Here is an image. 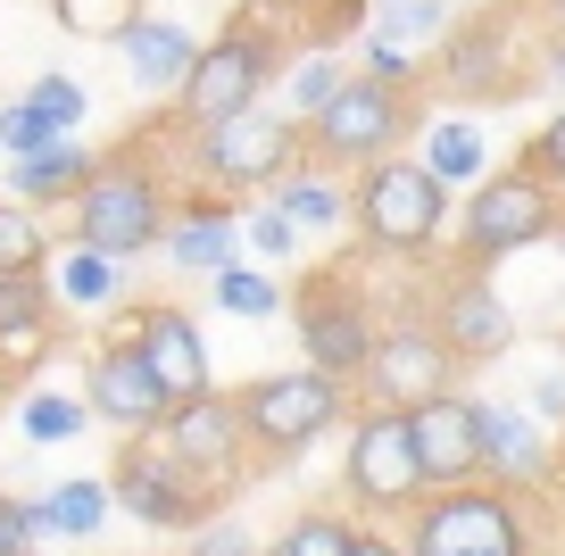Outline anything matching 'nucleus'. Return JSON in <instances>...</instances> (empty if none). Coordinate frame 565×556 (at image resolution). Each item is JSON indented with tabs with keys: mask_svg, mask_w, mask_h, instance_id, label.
Returning <instances> with one entry per match:
<instances>
[{
	"mask_svg": "<svg viewBox=\"0 0 565 556\" xmlns=\"http://www.w3.org/2000/svg\"><path fill=\"white\" fill-rule=\"evenodd\" d=\"M350 225L383 258H424L449 225V183H433L424 158H374L350 192Z\"/></svg>",
	"mask_w": 565,
	"mask_h": 556,
	"instance_id": "f257e3e1",
	"label": "nucleus"
},
{
	"mask_svg": "<svg viewBox=\"0 0 565 556\" xmlns=\"http://www.w3.org/2000/svg\"><path fill=\"white\" fill-rule=\"evenodd\" d=\"M167 192H159V174L134 167V158H108L100 174H92V192L75 200V242L100 249V258L134 266L150 258V249H167Z\"/></svg>",
	"mask_w": 565,
	"mask_h": 556,
	"instance_id": "f03ea898",
	"label": "nucleus"
},
{
	"mask_svg": "<svg viewBox=\"0 0 565 556\" xmlns=\"http://www.w3.org/2000/svg\"><path fill=\"white\" fill-rule=\"evenodd\" d=\"M548 233H557V183H541L532 167H508V174H491V183H475L466 209H458L466 266H499V258H515V249L548 242Z\"/></svg>",
	"mask_w": 565,
	"mask_h": 556,
	"instance_id": "7ed1b4c3",
	"label": "nucleus"
},
{
	"mask_svg": "<svg viewBox=\"0 0 565 556\" xmlns=\"http://www.w3.org/2000/svg\"><path fill=\"white\" fill-rule=\"evenodd\" d=\"M233 399H242L249 440L275 449V457H300V449H317L333 424H350V383H333L317 365H300V374H258V383L233 391Z\"/></svg>",
	"mask_w": 565,
	"mask_h": 556,
	"instance_id": "20e7f679",
	"label": "nucleus"
},
{
	"mask_svg": "<svg viewBox=\"0 0 565 556\" xmlns=\"http://www.w3.org/2000/svg\"><path fill=\"white\" fill-rule=\"evenodd\" d=\"M407 556H532L524 506L508 490H433L416 506V532H407Z\"/></svg>",
	"mask_w": 565,
	"mask_h": 556,
	"instance_id": "39448f33",
	"label": "nucleus"
},
{
	"mask_svg": "<svg viewBox=\"0 0 565 556\" xmlns=\"http://www.w3.org/2000/svg\"><path fill=\"white\" fill-rule=\"evenodd\" d=\"M108 490H117V506L134 523H150V532H200V523H209V499H216V482H200V473L167 449V432L125 440Z\"/></svg>",
	"mask_w": 565,
	"mask_h": 556,
	"instance_id": "423d86ee",
	"label": "nucleus"
},
{
	"mask_svg": "<svg viewBox=\"0 0 565 556\" xmlns=\"http://www.w3.org/2000/svg\"><path fill=\"white\" fill-rule=\"evenodd\" d=\"M341 482H350L358 506H424L433 482H424V457H416V424L399 407H366L350 416V457H341Z\"/></svg>",
	"mask_w": 565,
	"mask_h": 556,
	"instance_id": "0eeeda50",
	"label": "nucleus"
},
{
	"mask_svg": "<svg viewBox=\"0 0 565 556\" xmlns=\"http://www.w3.org/2000/svg\"><path fill=\"white\" fill-rule=\"evenodd\" d=\"M291 125L275 108H242L225 125H200V174L216 192H282L291 183Z\"/></svg>",
	"mask_w": 565,
	"mask_h": 556,
	"instance_id": "6e6552de",
	"label": "nucleus"
},
{
	"mask_svg": "<svg viewBox=\"0 0 565 556\" xmlns=\"http://www.w3.org/2000/svg\"><path fill=\"white\" fill-rule=\"evenodd\" d=\"M84 399H92V424H108L117 440H141V432H167L175 416V391L159 383V365L141 357L134 341H108L84 357Z\"/></svg>",
	"mask_w": 565,
	"mask_h": 556,
	"instance_id": "1a4fd4ad",
	"label": "nucleus"
},
{
	"mask_svg": "<svg viewBox=\"0 0 565 556\" xmlns=\"http://www.w3.org/2000/svg\"><path fill=\"white\" fill-rule=\"evenodd\" d=\"M399 133H407V92L374 84V75H350V84L333 92V108L308 117V141H317V158H333V167H374V158L399 150Z\"/></svg>",
	"mask_w": 565,
	"mask_h": 556,
	"instance_id": "9d476101",
	"label": "nucleus"
},
{
	"mask_svg": "<svg viewBox=\"0 0 565 556\" xmlns=\"http://www.w3.org/2000/svg\"><path fill=\"white\" fill-rule=\"evenodd\" d=\"M291 316H300V349H308V365H317V374H333V383H366L383 324L358 308L350 282H308V291L291 299Z\"/></svg>",
	"mask_w": 565,
	"mask_h": 556,
	"instance_id": "9b49d317",
	"label": "nucleus"
},
{
	"mask_svg": "<svg viewBox=\"0 0 565 556\" xmlns=\"http://www.w3.org/2000/svg\"><path fill=\"white\" fill-rule=\"evenodd\" d=\"M275 84V51H266L258 34H216L209 51H200V67L183 75V92H175V108L192 125H225V117H242V108H258V92Z\"/></svg>",
	"mask_w": 565,
	"mask_h": 556,
	"instance_id": "f8f14e48",
	"label": "nucleus"
},
{
	"mask_svg": "<svg viewBox=\"0 0 565 556\" xmlns=\"http://www.w3.org/2000/svg\"><path fill=\"white\" fill-rule=\"evenodd\" d=\"M449 374H458V357H449V341H441L433 324H391L383 341H374L366 399H374V407H399V416H416V407L449 399Z\"/></svg>",
	"mask_w": 565,
	"mask_h": 556,
	"instance_id": "ddd939ff",
	"label": "nucleus"
},
{
	"mask_svg": "<svg viewBox=\"0 0 565 556\" xmlns=\"http://www.w3.org/2000/svg\"><path fill=\"white\" fill-rule=\"evenodd\" d=\"M433 332L449 341V357H458V365H491V357H508V341H515V308L491 291V275H482V266H466V275L441 282Z\"/></svg>",
	"mask_w": 565,
	"mask_h": 556,
	"instance_id": "4468645a",
	"label": "nucleus"
},
{
	"mask_svg": "<svg viewBox=\"0 0 565 556\" xmlns=\"http://www.w3.org/2000/svg\"><path fill=\"white\" fill-rule=\"evenodd\" d=\"M117 341H134L141 357L159 365V383L175 391V399H209L216 391V365H209V341H200V324L183 308H167V299H150V308H134L117 324Z\"/></svg>",
	"mask_w": 565,
	"mask_h": 556,
	"instance_id": "2eb2a0df",
	"label": "nucleus"
},
{
	"mask_svg": "<svg viewBox=\"0 0 565 556\" xmlns=\"http://www.w3.org/2000/svg\"><path fill=\"white\" fill-rule=\"evenodd\" d=\"M416 457H424V482L433 490H466L482 473V399H466V391H449V399L416 407Z\"/></svg>",
	"mask_w": 565,
	"mask_h": 556,
	"instance_id": "dca6fc26",
	"label": "nucleus"
},
{
	"mask_svg": "<svg viewBox=\"0 0 565 556\" xmlns=\"http://www.w3.org/2000/svg\"><path fill=\"white\" fill-rule=\"evenodd\" d=\"M167 449H175L183 466L200 473V482H233V466H242V449H249L242 399H225V391H209V399H183L175 416H167Z\"/></svg>",
	"mask_w": 565,
	"mask_h": 556,
	"instance_id": "f3484780",
	"label": "nucleus"
},
{
	"mask_svg": "<svg viewBox=\"0 0 565 556\" xmlns=\"http://www.w3.org/2000/svg\"><path fill=\"white\" fill-rule=\"evenodd\" d=\"M441 75H449V92H466V100H508V92H515L508 25H499V18L458 25V34H449V51H441Z\"/></svg>",
	"mask_w": 565,
	"mask_h": 556,
	"instance_id": "a211bd4d",
	"label": "nucleus"
},
{
	"mask_svg": "<svg viewBox=\"0 0 565 556\" xmlns=\"http://www.w3.org/2000/svg\"><path fill=\"white\" fill-rule=\"evenodd\" d=\"M100 167H108V158L84 150V141L67 133V141H51V150H34V158H9V192H18L25 209H58V200L75 209V200L92 192V174H100Z\"/></svg>",
	"mask_w": 565,
	"mask_h": 556,
	"instance_id": "6ab92c4d",
	"label": "nucleus"
},
{
	"mask_svg": "<svg viewBox=\"0 0 565 556\" xmlns=\"http://www.w3.org/2000/svg\"><path fill=\"white\" fill-rule=\"evenodd\" d=\"M482 473H491V482H541V473H548V432H541V416L482 399Z\"/></svg>",
	"mask_w": 565,
	"mask_h": 556,
	"instance_id": "aec40b11",
	"label": "nucleus"
},
{
	"mask_svg": "<svg viewBox=\"0 0 565 556\" xmlns=\"http://www.w3.org/2000/svg\"><path fill=\"white\" fill-rule=\"evenodd\" d=\"M200 51H209V42H192V25H175V18H141L134 34H125V67H134L141 92H183V75L200 67Z\"/></svg>",
	"mask_w": 565,
	"mask_h": 556,
	"instance_id": "412c9836",
	"label": "nucleus"
},
{
	"mask_svg": "<svg viewBox=\"0 0 565 556\" xmlns=\"http://www.w3.org/2000/svg\"><path fill=\"white\" fill-rule=\"evenodd\" d=\"M233 249H242V216H233V209H183L175 225H167V258H175L183 275L216 282L225 266H242Z\"/></svg>",
	"mask_w": 565,
	"mask_h": 556,
	"instance_id": "4be33fe9",
	"label": "nucleus"
},
{
	"mask_svg": "<svg viewBox=\"0 0 565 556\" xmlns=\"http://www.w3.org/2000/svg\"><path fill=\"white\" fill-rule=\"evenodd\" d=\"M424 167H433V183H449V192H475V183H491V141H482V125L466 117H441L424 125Z\"/></svg>",
	"mask_w": 565,
	"mask_h": 556,
	"instance_id": "5701e85b",
	"label": "nucleus"
},
{
	"mask_svg": "<svg viewBox=\"0 0 565 556\" xmlns=\"http://www.w3.org/2000/svg\"><path fill=\"white\" fill-rule=\"evenodd\" d=\"M51 308H58V282L42 266H0V341L25 349L51 332Z\"/></svg>",
	"mask_w": 565,
	"mask_h": 556,
	"instance_id": "b1692460",
	"label": "nucleus"
},
{
	"mask_svg": "<svg viewBox=\"0 0 565 556\" xmlns=\"http://www.w3.org/2000/svg\"><path fill=\"white\" fill-rule=\"evenodd\" d=\"M108 506H117V490L92 482V473H75V482H58L51 499H34V515H42V532H51V539H92L108 523Z\"/></svg>",
	"mask_w": 565,
	"mask_h": 556,
	"instance_id": "393cba45",
	"label": "nucleus"
},
{
	"mask_svg": "<svg viewBox=\"0 0 565 556\" xmlns=\"http://www.w3.org/2000/svg\"><path fill=\"white\" fill-rule=\"evenodd\" d=\"M51 282H58V308H75V316H100V308H117V291H125V266L75 242L67 258H58V275H51Z\"/></svg>",
	"mask_w": 565,
	"mask_h": 556,
	"instance_id": "a878e982",
	"label": "nucleus"
},
{
	"mask_svg": "<svg viewBox=\"0 0 565 556\" xmlns=\"http://www.w3.org/2000/svg\"><path fill=\"white\" fill-rule=\"evenodd\" d=\"M18 432L34 440V449L84 440V432H92V399H84V391H25V407H18Z\"/></svg>",
	"mask_w": 565,
	"mask_h": 556,
	"instance_id": "bb28decb",
	"label": "nucleus"
},
{
	"mask_svg": "<svg viewBox=\"0 0 565 556\" xmlns=\"http://www.w3.org/2000/svg\"><path fill=\"white\" fill-rule=\"evenodd\" d=\"M209 299H216L225 316H258V324H266V316H282V308H291V291H282V282L266 275V266H225Z\"/></svg>",
	"mask_w": 565,
	"mask_h": 556,
	"instance_id": "cd10ccee",
	"label": "nucleus"
},
{
	"mask_svg": "<svg viewBox=\"0 0 565 556\" xmlns=\"http://www.w3.org/2000/svg\"><path fill=\"white\" fill-rule=\"evenodd\" d=\"M275 209L291 216L300 233H333V225H350V200H341L324 174H291V183L275 192Z\"/></svg>",
	"mask_w": 565,
	"mask_h": 556,
	"instance_id": "c85d7f7f",
	"label": "nucleus"
},
{
	"mask_svg": "<svg viewBox=\"0 0 565 556\" xmlns=\"http://www.w3.org/2000/svg\"><path fill=\"white\" fill-rule=\"evenodd\" d=\"M51 18L84 42H125L141 25V0H51Z\"/></svg>",
	"mask_w": 565,
	"mask_h": 556,
	"instance_id": "c756f323",
	"label": "nucleus"
},
{
	"mask_svg": "<svg viewBox=\"0 0 565 556\" xmlns=\"http://www.w3.org/2000/svg\"><path fill=\"white\" fill-rule=\"evenodd\" d=\"M350 548H358V523L350 515H300L266 556H350Z\"/></svg>",
	"mask_w": 565,
	"mask_h": 556,
	"instance_id": "7c9ffc66",
	"label": "nucleus"
},
{
	"mask_svg": "<svg viewBox=\"0 0 565 556\" xmlns=\"http://www.w3.org/2000/svg\"><path fill=\"white\" fill-rule=\"evenodd\" d=\"M341 84H350V75H341V58H333V51L300 58V67H291V108H300V117H324Z\"/></svg>",
	"mask_w": 565,
	"mask_h": 556,
	"instance_id": "2f4dec72",
	"label": "nucleus"
},
{
	"mask_svg": "<svg viewBox=\"0 0 565 556\" xmlns=\"http://www.w3.org/2000/svg\"><path fill=\"white\" fill-rule=\"evenodd\" d=\"M51 258V242H42L34 209L25 200H0V266H42Z\"/></svg>",
	"mask_w": 565,
	"mask_h": 556,
	"instance_id": "473e14b6",
	"label": "nucleus"
},
{
	"mask_svg": "<svg viewBox=\"0 0 565 556\" xmlns=\"http://www.w3.org/2000/svg\"><path fill=\"white\" fill-rule=\"evenodd\" d=\"M51 141H67V133H58L34 100H9V108H0V150H9V158H34V150H51Z\"/></svg>",
	"mask_w": 565,
	"mask_h": 556,
	"instance_id": "72a5a7b5",
	"label": "nucleus"
},
{
	"mask_svg": "<svg viewBox=\"0 0 565 556\" xmlns=\"http://www.w3.org/2000/svg\"><path fill=\"white\" fill-rule=\"evenodd\" d=\"M242 242L258 249V258H291V249H300V225H291V216L266 200V209H249V216H242Z\"/></svg>",
	"mask_w": 565,
	"mask_h": 556,
	"instance_id": "f704fd0d",
	"label": "nucleus"
},
{
	"mask_svg": "<svg viewBox=\"0 0 565 556\" xmlns=\"http://www.w3.org/2000/svg\"><path fill=\"white\" fill-rule=\"evenodd\" d=\"M441 18H449V0H383V25H374V34H391V42H424Z\"/></svg>",
	"mask_w": 565,
	"mask_h": 556,
	"instance_id": "c9c22d12",
	"label": "nucleus"
},
{
	"mask_svg": "<svg viewBox=\"0 0 565 556\" xmlns=\"http://www.w3.org/2000/svg\"><path fill=\"white\" fill-rule=\"evenodd\" d=\"M25 100H34L42 117L58 125V133H75V125H84V84H75V75H42V84L25 92Z\"/></svg>",
	"mask_w": 565,
	"mask_h": 556,
	"instance_id": "e433bc0d",
	"label": "nucleus"
},
{
	"mask_svg": "<svg viewBox=\"0 0 565 556\" xmlns=\"http://www.w3.org/2000/svg\"><path fill=\"white\" fill-rule=\"evenodd\" d=\"M524 167L541 174V183H557V192H565V108H557V117H548L541 133L524 141Z\"/></svg>",
	"mask_w": 565,
	"mask_h": 556,
	"instance_id": "4c0bfd02",
	"label": "nucleus"
},
{
	"mask_svg": "<svg viewBox=\"0 0 565 556\" xmlns=\"http://www.w3.org/2000/svg\"><path fill=\"white\" fill-rule=\"evenodd\" d=\"M34 539H42V515L0 490V556H34Z\"/></svg>",
	"mask_w": 565,
	"mask_h": 556,
	"instance_id": "58836bf2",
	"label": "nucleus"
},
{
	"mask_svg": "<svg viewBox=\"0 0 565 556\" xmlns=\"http://www.w3.org/2000/svg\"><path fill=\"white\" fill-rule=\"evenodd\" d=\"M366 75L374 84H416V58H407V42H391V34H366Z\"/></svg>",
	"mask_w": 565,
	"mask_h": 556,
	"instance_id": "ea45409f",
	"label": "nucleus"
},
{
	"mask_svg": "<svg viewBox=\"0 0 565 556\" xmlns=\"http://www.w3.org/2000/svg\"><path fill=\"white\" fill-rule=\"evenodd\" d=\"M192 556H266V548L242 532V523H200V532H192Z\"/></svg>",
	"mask_w": 565,
	"mask_h": 556,
	"instance_id": "a19ab883",
	"label": "nucleus"
},
{
	"mask_svg": "<svg viewBox=\"0 0 565 556\" xmlns=\"http://www.w3.org/2000/svg\"><path fill=\"white\" fill-rule=\"evenodd\" d=\"M532 416H541V424H565V365H557V374H541V391H532Z\"/></svg>",
	"mask_w": 565,
	"mask_h": 556,
	"instance_id": "79ce46f5",
	"label": "nucleus"
},
{
	"mask_svg": "<svg viewBox=\"0 0 565 556\" xmlns=\"http://www.w3.org/2000/svg\"><path fill=\"white\" fill-rule=\"evenodd\" d=\"M350 556H407V539H391V532H358V548Z\"/></svg>",
	"mask_w": 565,
	"mask_h": 556,
	"instance_id": "37998d69",
	"label": "nucleus"
},
{
	"mask_svg": "<svg viewBox=\"0 0 565 556\" xmlns=\"http://www.w3.org/2000/svg\"><path fill=\"white\" fill-rule=\"evenodd\" d=\"M548 92H565V34L548 42Z\"/></svg>",
	"mask_w": 565,
	"mask_h": 556,
	"instance_id": "c03bdc74",
	"label": "nucleus"
},
{
	"mask_svg": "<svg viewBox=\"0 0 565 556\" xmlns=\"http://www.w3.org/2000/svg\"><path fill=\"white\" fill-rule=\"evenodd\" d=\"M333 9H341V18H358V9H374V0H333Z\"/></svg>",
	"mask_w": 565,
	"mask_h": 556,
	"instance_id": "a18cd8bd",
	"label": "nucleus"
},
{
	"mask_svg": "<svg viewBox=\"0 0 565 556\" xmlns=\"http://www.w3.org/2000/svg\"><path fill=\"white\" fill-rule=\"evenodd\" d=\"M548 9H557V34H565V0H548Z\"/></svg>",
	"mask_w": 565,
	"mask_h": 556,
	"instance_id": "49530a36",
	"label": "nucleus"
},
{
	"mask_svg": "<svg viewBox=\"0 0 565 556\" xmlns=\"http://www.w3.org/2000/svg\"><path fill=\"white\" fill-rule=\"evenodd\" d=\"M532 556H541V548H532Z\"/></svg>",
	"mask_w": 565,
	"mask_h": 556,
	"instance_id": "de8ad7c7",
	"label": "nucleus"
}]
</instances>
